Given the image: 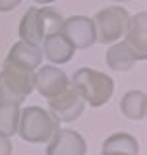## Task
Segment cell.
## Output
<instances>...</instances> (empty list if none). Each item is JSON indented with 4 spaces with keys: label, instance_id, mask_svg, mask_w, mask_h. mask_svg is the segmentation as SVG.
<instances>
[{
    "label": "cell",
    "instance_id": "1",
    "mask_svg": "<svg viewBox=\"0 0 147 155\" xmlns=\"http://www.w3.org/2000/svg\"><path fill=\"white\" fill-rule=\"evenodd\" d=\"M33 91H35V72L6 58L0 70V103L21 107Z\"/></svg>",
    "mask_w": 147,
    "mask_h": 155
},
{
    "label": "cell",
    "instance_id": "2",
    "mask_svg": "<svg viewBox=\"0 0 147 155\" xmlns=\"http://www.w3.org/2000/svg\"><path fill=\"white\" fill-rule=\"evenodd\" d=\"M70 85L77 91V95L91 105V109H99L110 101L114 93V81L109 74L93 68H80L70 78Z\"/></svg>",
    "mask_w": 147,
    "mask_h": 155
},
{
    "label": "cell",
    "instance_id": "3",
    "mask_svg": "<svg viewBox=\"0 0 147 155\" xmlns=\"http://www.w3.org/2000/svg\"><path fill=\"white\" fill-rule=\"evenodd\" d=\"M58 128V122L47 109L39 105H31L19 110V122H18V134L27 143H45L51 140Z\"/></svg>",
    "mask_w": 147,
    "mask_h": 155
},
{
    "label": "cell",
    "instance_id": "4",
    "mask_svg": "<svg viewBox=\"0 0 147 155\" xmlns=\"http://www.w3.org/2000/svg\"><path fill=\"white\" fill-rule=\"evenodd\" d=\"M91 19L95 25L97 41L103 45H112L124 37L130 23V12L120 4H110V6L99 10Z\"/></svg>",
    "mask_w": 147,
    "mask_h": 155
},
{
    "label": "cell",
    "instance_id": "5",
    "mask_svg": "<svg viewBox=\"0 0 147 155\" xmlns=\"http://www.w3.org/2000/svg\"><path fill=\"white\" fill-rule=\"evenodd\" d=\"M85 101L77 95V91L70 85L60 95L48 99V113L54 116L56 122H74L83 114Z\"/></svg>",
    "mask_w": 147,
    "mask_h": 155
},
{
    "label": "cell",
    "instance_id": "6",
    "mask_svg": "<svg viewBox=\"0 0 147 155\" xmlns=\"http://www.w3.org/2000/svg\"><path fill=\"white\" fill-rule=\"evenodd\" d=\"M68 87H70V78L58 66L47 64V66H39L35 70V89L47 101L60 95Z\"/></svg>",
    "mask_w": 147,
    "mask_h": 155
},
{
    "label": "cell",
    "instance_id": "7",
    "mask_svg": "<svg viewBox=\"0 0 147 155\" xmlns=\"http://www.w3.org/2000/svg\"><path fill=\"white\" fill-rule=\"evenodd\" d=\"M60 33L72 43L76 51L89 48V47H93L97 43L93 19L87 18V16H72V18H66L64 23H62Z\"/></svg>",
    "mask_w": 147,
    "mask_h": 155
},
{
    "label": "cell",
    "instance_id": "8",
    "mask_svg": "<svg viewBox=\"0 0 147 155\" xmlns=\"http://www.w3.org/2000/svg\"><path fill=\"white\" fill-rule=\"evenodd\" d=\"M47 155H87L85 138L72 128H58L47 142Z\"/></svg>",
    "mask_w": 147,
    "mask_h": 155
},
{
    "label": "cell",
    "instance_id": "9",
    "mask_svg": "<svg viewBox=\"0 0 147 155\" xmlns=\"http://www.w3.org/2000/svg\"><path fill=\"white\" fill-rule=\"evenodd\" d=\"M124 45L136 52L141 62L147 58V12L141 10L136 16H130L128 29L124 33Z\"/></svg>",
    "mask_w": 147,
    "mask_h": 155
},
{
    "label": "cell",
    "instance_id": "10",
    "mask_svg": "<svg viewBox=\"0 0 147 155\" xmlns=\"http://www.w3.org/2000/svg\"><path fill=\"white\" fill-rule=\"evenodd\" d=\"M41 52H43V58H47L54 66H60V64H68L72 60L76 48L58 31V33H52V35L45 37V41L41 45Z\"/></svg>",
    "mask_w": 147,
    "mask_h": 155
},
{
    "label": "cell",
    "instance_id": "11",
    "mask_svg": "<svg viewBox=\"0 0 147 155\" xmlns=\"http://www.w3.org/2000/svg\"><path fill=\"white\" fill-rule=\"evenodd\" d=\"M18 33H19V41L35 45V47L43 45L45 33H43V23H41V16H39L37 6L25 10V14L21 16V21H19Z\"/></svg>",
    "mask_w": 147,
    "mask_h": 155
},
{
    "label": "cell",
    "instance_id": "12",
    "mask_svg": "<svg viewBox=\"0 0 147 155\" xmlns=\"http://www.w3.org/2000/svg\"><path fill=\"white\" fill-rule=\"evenodd\" d=\"M105 60H106V66H109L112 72H128L138 64V62H141L139 58L136 56V52L130 51V48L124 45V41L112 43V45L106 48Z\"/></svg>",
    "mask_w": 147,
    "mask_h": 155
},
{
    "label": "cell",
    "instance_id": "13",
    "mask_svg": "<svg viewBox=\"0 0 147 155\" xmlns=\"http://www.w3.org/2000/svg\"><path fill=\"white\" fill-rule=\"evenodd\" d=\"M101 155H139V143L128 132H116L103 142Z\"/></svg>",
    "mask_w": 147,
    "mask_h": 155
},
{
    "label": "cell",
    "instance_id": "14",
    "mask_svg": "<svg viewBox=\"0 0 147 155\" xmlns=\"http://www.w3.org/2000/svg\"><path fill=\"white\" fill-rule=\"evenodd\" d=\"M6 58L35 72L37 68L41 66V62H43V52H41V47H35V45H29V43L18 41V43L12 45V48H10V52H8Z\"/></svg>",
    "mask_w": 147,
    "mask_h": 155
},
{
    "label": "cell",
    "instance_id": "15",
    "mask_svg": "<svg viewBox=\"0 0 147 155\" xmlns=\"http://www.w3.org/2000/svg\"><path fill=\"white\" fill-rule=\"evenodd\" d=\"M120 110L130 120H143L147 116V95L141 89H130L120 99Z\"/></svg>",
    "mask_w": 147,
    "mask_h": 155
},
{
    "label": "cell",
    "instance_id": "16",
    "mask_svg": "<svg viewBox=\"0 0 147 155\" xmlns=\"http://www.w3.org/2000/svg\"><path fill=\"white\" fill-rule=\"evenodd\" d=\"M19 107L0 103V132L6 136L18 134V122H19Z\"/></svg>",
    "mask_w": 147,
    "mask_h": 155
},
{
    "label": "cell",
    "instance_id": "17",
    "mask_svg": "<svg viewBox=\"0 0 147 155\" xmlns=\"http://www.w3.org/2000/svg\"><path fill=\"white\" fill-rule=\"evenodd\" d=\"M39 16H41V23H43V33H45V37L52 35V33H58L62 29L64 16H62L60 10H56L52 6H43V8H39Z\"/></svg>",
    "mask_w": 147,
    "mask_h": 155
},
{
    "label": "cell",
    "instance_id": "18",
    "mask_svg": "<svg viewBox=\"0 0 147 155\" xmlns=\"http://www.w3.org/2000/svg\"><path fill=\"white\" fill-rule=\"evenodd\" d=\"M12 140H10V136L2 134L0 132V155H12Z\"/></svg>",
    "mask_w": 147,
    "mask_h": 155
},
{
    "label": "cell",
    "instance_id": "19",
    "mask_svg": "<svg viewBox=\"0 0 147 155\" xmlns=\"http://www.w3.org/2000/svg\"><path fill=\"white\" fill-rule=\"evenodd\" d=\"M23 0H0V14H6V12H12L16 10Z\"/></svg>",
    "mask_w": 147,
    "mask_h": 155
},
{
    "label": "cell",
    "instance_id": "20",
    "mask_svg": "<svg viewBox=\"0 0 147 155\" xmlns=\"http://www.w3.org/2000/svg\"><path fill=\"white\" fill-rule=\"evenodd\" d=\"M35 4H39V6H51L52 2H56V0H33Z\"/></svg>",
    "mask_w": 147,
    "mask_h": 155
},
{
    "label": "cell",
    "instance_id": "21",
    "mask_svg": "<svg viewBox=\"0 0 147 155\" xmlns=\"http://www.w3.org/2000/svg\"><path fill=\"white\" fill-rule=\"evenodd\" d=\"M110 2H114V4H120V6H122V4H126V2H132V0H110Z\"/></svg>",
    "mask_w": 147,
    "mask_h": 155
}]
</instances>
